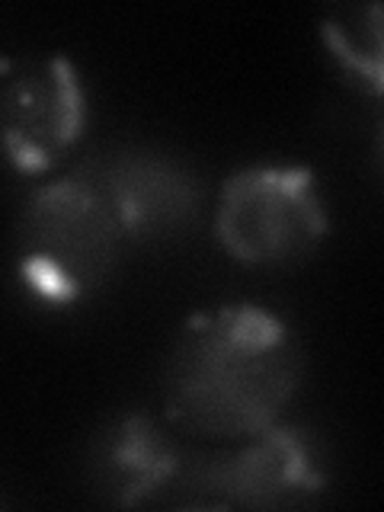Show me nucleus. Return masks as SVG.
I'll list each match as a JSON object with an SVG mask.
<instances>
[{"mask_svg":"<svg viewBox=\"0 0 384 512\" xmlns=\"http://www.w3.org/2000/svg\"><path fill=\"white\" fill-rule=\"evenodd\" d=\"M125 231L90 176H68L29 196L16 224V269L32 295L68 308L100 292Z\"/></svg>","mask_w":384,"mask_h":512,"instance_id":"f03ea898","label":"nucleus"},{"mask_svg":"<svg viewBox=\"0 0 384 512\" xmlns=\"http://www.w3.org/2000/svg\"><path fill=\"white\" fill-rule=\"evenodd\" d=\"M320 39L352 87L384 100V4H340L327 10Z\"/></svg>","mask_w":384,"mask_h":512,"instance_id":"6e6552de","label":"nucleus"},{"mask_svg":"<svg viewBox=\"0 0 384 512\" xmlns=\"http://www.w3.org/2000/svg\"><path fill=\"white\" fill-rule=\"evenodd\" d=\"M327 208L308 167H247L221 186L215 234L237 263L292 266L327 237Z\"/></svg>","mask_w":384,"mask_h":512,"instance_id":"7ed1b4c3","label":"nucleus"},{"mask_svg":"<svg viewBox=\"0 0 384 512\" xmlns=\"http://www.w3.org/2000/svg\"><path fill=\"white\" fill-rule=\"evenodd\" d=\"M0 119L10 164L20 173H42L84 135V80L64 55L7 64Z\"/></svg>","mask_w":384,"mask_h":512,"instance_id":"20e7f679","label":"nucleus"},{"mask_svg":"<svg viewBox=\"0 0 384 512\" xmlns=\"http://www.w3.org/2000/svg\"><path fill=\"white\" fill-rule=\"evenodd\" d=\"M375 160H378V170H381V176H384V125H381L378 141H375Z\"/></svg>","mask_w":384,"mask_h":512,"instance_id":"1a4fd4ad","label":"nucleus"},{"mask_svg":"<svg viewBox=\"0 0 384 512\" xmlns=\"http://www.w3.org/2000/svg\"><path fill=\"white\" fill-rule=\"evenodd\" d=\"M96 487L116 506H138L183 477V452L151 416L125 413L112 420L93 452Z\"/></svg>","mask_w":384,"mask_h":512,"instance_id":"0eeeda50","label":"nucleus"},{"mask_svg":"<svg viewBox=\"0 0 384 512\" xmlns=\"http://www.w3.org/2000/svg\"><path fill=\"white\" fill-rule=\"evenodd\" d=\"M208 503L240 509H279L311 503L324 493V474L311 442L292 426H269L247 439L234 455L202 464L189 474Z\"/></svg>","mask_w":384,"mask_h":512,"instance_id":"39448f33","label":"nucleus"},{"mask_svg":"<svg viewBox=\"0 0 384 512\" xmlns=\"http://www.w3.org/2000/svg\"><path fill=\"white\" fill-rule=\"evenodd\" d=\"M90 180L100 186L128 240H154L183 231L196 218V176L164 154H119L106 160Z\"/></svg>","mask_w":384,"mask_h":512,"instance_id":"423d86ee","label":"nucleus"},{"mask_svg":"<svg viewBox=\"0 0 384 512\" xmlns=\"http://www.w3.org/2000/svg\"><path fill=\"white\" fill-rule=\"evenodd\" d=\"M301 346L260 304H218L192 314L164 365V410L205 439L244 442L276 426L301 384Z\"/></svg>","mask_w":384,"mask_h":512,"instance_id":"f257e3e1","label":"nucleus"}]
</instances>
